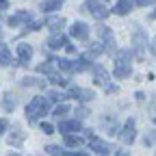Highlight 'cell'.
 Segmentation results:
<instances>
[{"label": "cell", "instance_id": "1", "mask_svg": "<svg viewBox=\"0 0 156 156\" xmlns=\"http://www.w3.org/2000/svg\"><path fill=\"white\" fill-rule=\"evenodd\" d=\"M46 113H48V100H44V98H33L26 104V117L30 124H35L37 117H44Z\"/></svg>", "mask_w": 156, "mask_h": 156}, {"label": "cell", "instance_id": "2", "mask_svg": "<svg viewBox=\"0 0 156 156\" xmlns=\"http://www.w3.org/2000/svg\"><path fill=\"white\" fill-rule=\"evenodd\" d=\"M111 80V76H108V72L100 65V63H95L93 65V83L98 85V87H102L106 93H117V91H119V89H117L115 85H111L108 83Z\"/></svg>", "mask_w": 156, "mask_h": 156}, {"label": "cell", "instance_id": "3", "mask_svg": "<svg viewBox=\"0 0 156 156\" xmlns=\"http://www.w3.org/2000/svg\"><path fill=\"white\" fill-rule=\"evenodd\" d=\"M85 132H87V143H89V147H91L98 156H111V150H113V147H111L106 141H102L100 136H95L91 130H85Z\"/></svg>", "mask_w": 156, "mask_h": 156}, {"label": "cell", "instance_id": "4", "mask_svg": "<svg viewBox=\"0 0 156 156\" xmlns=\"http://www.w3.org/2000/svg\"><path fill=\"white\" fill-rule=\"evenodd\" d=\"M83 11H85V13H91V15L98 17V20H106L108 13H111V11L100 2V0H87V2L83 5Z\"/></svg>", "mask_w": 156, "mask_h": 156}, {"label": "cell", "instance_id": "5", "mask_svg": "<svg viewBox=\"0 0 156 156\" xmlns=\"http://www.w3.org/2000/svg\"><path fill=\"white\" fill-rule=\"evenodd\" d=\"M132 74V65H130V61H128V58H124V54L119 56V58H117V61H115V67H113V76L115 78H119V80H122V78H128Z\"/></svg>", "mask_w": 156, "mask_h": 156}, {"label": "cell", "instance_id": "6", "mask_svg": "<svg viewBox=\"0 0 156 156\" xmlns=\"http://www.w3.org/2000/svg\"><path fill=\"white\" fill-rule=\"evenodd\" d=\"M119 139L124 145H132L134 139H136V126H134V119H128L124 124V128L119 130Z\"/></svg>", "mask_w": 156, "mask_h": 156}, {"label": "cell", "instance_id": "7", "mask_svg": "<svg viewBox=\"0 0 156 156\" xmlns=\"http://www.w3.org/2000/svg\"><path fill=\"white\" fill-rule=\"evenodd\" d=\"M98 33H100V37H102L104 52H113V50H115V37H113V30H111L108 26H100V28H98Z\"/></svg>", "mask_w": 156, "mask_h": 156}, {"label": "cell", "instance_id": "8", "mask_svg": "<svg viewBox=\"0 0 156 156\" xmlns=\"http://www.w3.org/2000/svg\"><path fill=\"white\" fill-rule=\"evenodd\" d=\"M69 35H72L74 39H78V41H87V39H89V24H85V22H76V24H72Z\"/></svg>", "mask_w": 156, "mask_h": 156}, {"label": "cell", "instance_id": "9", "mask_svg": "<svg viewBox=\"0 0 156 156\" xmlns=\"http://www.w3.org/2000/svg\"><path fill=\"white\" fill-rule=\"evenodd\" d=\"M46 46H48L50 50H61V48H67V46H69V39H67L63 33H54L48 41H46Z\"/></svg>", "mask_w": 156, "mask_h": 156}, {"label": "cell", "instance_id": "10", "mask_svg": "<svg viewBox=\"0 0 156 156\" xmlns=\"http://www.w3.org/2000/svg\"><path fill=\"white\" fill-rule=\"evenodd\" d=\"M132 44H134V48H136V56H143V48L147 46V37H145V33L139 28V26H134V35H132Z\"/></svg>", "mask_w": 156, "mask_h": 156}, {"label": "cell", "instance_id": "11", "mask_svg": "<svg viewBox=\"0 0 156 156\" xmlns=\"http://www.w3.org/2000/svg\"><path fill=\"white\" fill-rule=\"evenodd\" d=\"M69 98H76V100H80V102H89L95 98V93L91 89H83V87H72L69 89Z\"/></svg>", "mask_w": 156, "mask_h": 156}, {"label": "cell", "instance_id": "12", "mask_svg": "<svg viewBox=\"0 0 156 156\" xmlns=\"http://www.w3.org/2000/svg\"><path fill=\"white\" fill-rule=\"evenodd\" d=\"M44 24H46V28H50L52 33H61L67 22H65V17H61V15H50Z\"/></svg>", "mask_w": 156, "mask_h": 156}, {"label": "cell", "instance_id": "13", "mask_svg": "<svg viewBox=\"0 0 156 156\" xmlns=\"http://www.w3.org/2000/svg\"><path fill=\"white\" fill-rule=\"evenodd\" d=\"M30 58H33V46L20 44L17 46V63L20 65H26V63H30Z\"/></svg>", "mask_w": 156, "mask_h": 156}, {"label": "cell", "instance_id": "14", "mask_svg": "<svg viewBox=\"0 0 156 156\" xmlns=\"http://www.w3.org/2000/svg\"><path fill=\"white\" fill-rule=\"evenodd\" d=\"M80 130H83L80 119H72V122H61V124H58V132H63V134H69V132H80Z\"/></svg>", "mask_w": 156, "mask_h": 156}, {"label": "cell", "instance_id": "15", "mask_svg": "<svg viewBox=\"0 0 156 156\" xmlns=\"http://www.w3.org/2000/svg\"><path fill=\"white\" fill-rule=\"evenodd\" d=\"M9 145H13V147H22V141H24V132L20 130V126H13V130L9 132Z\"/></svg>", "mask_w": 156, "mask_h": 156}, {"label": "cell", "instance_id": "16", "mask_svg": "<svg viewBox=\"0 0 156 156\" xmlns=\"http://www.w3.org/2000/svg\"><path fill=\"white\" fill-rule=\"evenodd\" d=\"M0 65H20L17 61H15V58L11 56V52H9V48L2 44V41H0Z\"/></svg>", "mask_w": 156, "mask_h": 156}, {"label": "cell", "instance_id": "17", "mask_svg": "<svg viewBox=\"0 0 156 156\" xmlns=\"http://www.w3.org/2000/svg\"><path fill=\"white\" fill-rule=\"evenodd\" d=\"M91 69V56L89 54H80L74 61V72H87Z\"/></svg>", "mask_w": 156, "mask_h": 156}, {"label": "cell", "instance_id": "18", "mask_svg": "<svg viewBox=\"0 0 156 156\" xmlns=\"http://www.w3.org/2000/svg\"><path fill=\"white\" fill-rule=\"evenodd\" d=\"M30 20V13L28 11H17L15 15L9 17V26H20V24H26Z\"/></svg>", "mask_w": 156, "mask_h": 156}, {"label": "cell", "instance_id": "19", "mask_svg": "<svg viewBox=\"0 0 156 156\" xmlns=\"http://www.w3.org/2000/svg\"><path fill=\"white\" fill-rule=\"evenodd\" d=\"M130 9H132V0H117V5L113 7V13L126 15V13H130Z\"/></svg>", "mask_w": 156, "mask_h": 156}, {"label": "cell", "instance_id": "20", "mask_svg": "<svg viewBox=\"0 0 156 156\" xmlns=\"http://www.w3.org/2000/svg\"><path fill=\"white\" fill-rule=\"evenodd\" d=\"M63 141H65V145L67 147H80L83 143H85V139H83V136L80 134H63Z\"/></svg>", "mask_w": 156, "mask_h": 156}, {"label": "cell", "instance_id": "21", "mask_svg": "<svg viewBox=\"0 0 156 156\" xmlns=\"http://www.w3.org/2000/svg\"><path fill=\"white\" fill-rule=\"evenodd\" d=\"M65 2V0H46V2H41V11H56V9H61V5Z\"/></svg>", "mask_w": 156, "mask_h": 156}, {"label": "cell", "instance_id": "22", "mask_svg": "<svg viewBox=\"0 0 156 156\" xmlns=\"http://www.w3.org/2000/svg\"><path fill=\"white\" fill-rule=\"evenodd\" d=\"M69 111H72V106H69L67 102H61V104L54 108V113H52V115H54V119H61V117H65Z\"/></svg>", "mask_w": 156, "mask_h": 156}, {"label": "cell", "instance_id": "23", "mask_svg": "<svg viewBox=\"0 0 156 156\" xmlns=\"http://www.w3.org/2000/svg\"><path fill=\"white\" fill-rule=\"evenodd\" d=\"M56 67L67 72V74H74V63L69 61V58H56Z\"/></svg>", "mask_w": 156, "mask_h": 156}, {"label": "cell", "instance_id": "24", "mask_svg": "<svg viewBox=\"0 0 156 156\" xmlns=\"http://www.w3.org/2000/svg\"><path fill=\"white\" fill-rule=\"evenodd\" d=\"M0 106H2V111H13L15 108V100H13V95H9V93H5L2 95V102H0Z\"/></svg>", "mask_w": 156, "mask_h": 156}, {"label": "cell", "instance_id": "25", "mask_svg": "<svg viewBox=\"0 0 156 156\" xmlns=\"http://www.w3.org/2000/svg\"><path fill=\"white\" fill-rule=\"evenodd\" d=\"M48 80H50L52 85H61V87H65V85H67V80H65V78H63L61 74H56V69L48 74Z\"/></svg>", "mask_w": 156, "mask_h": 156}, {"label": "cell", "instance_id": "26", "mask_svg": "<svg viewBox=\"0 0 156 156\" xmlns=\"http://www.w3.org/2000/svg\"><path fill=\"white\" fill-rule=\"evenodd\" d=\"M20 85H22V87H41L44 83H37L35 78H30V76H24L22 80H20Z\"/></svg>", "mask_w": 156, "mask_h": 156}, {"label": "cell", "instance_id": "27", "mask_svg": "<svg viewBox=\"0 0 156 156\" xmlns=\"http://www.w3.org/2000/svg\"><path fill=\"white\" fill-rule=\"evenodd\" d=\"M67 95H63V93H58V91H50L48 93V102H61V100H65Z\"/></svg>", "mask_w": 156, "mask_h": 156}, {"label": "cell", "instance_id": "28", "mask_svg": "<svg viewBox=\"0 0 156 156\" xmlns=\"http://www.w3.org/2000/svg\"><path fill=\"white\" fill-rule=\"evenodd\" d=\"M44 26V22H30L28 26H24V33H33V30H39Z\"/></svg>", "mask_w": 156, "mask_h": 156}, {"label": "cell", "instance_id": "29", "mask_svg": "<svg viewBox=\"0 0 156 156\" xmlns=\"http://www.w3.org/2000/svg\"><path fill=\"white\" fill-rule=\"evenodd\" d=\"M46 152H48L50 156H61V154H63L58 145H48V147H46Z\"/></svg>", "mask_w": 156, "mask_h": 156}, {"label": "cell", "instance_id": "30", "mask_svg": "<svg viewBox=\"0 0 156 156\" xmlns=\"http://www.w3.org/2000/svg\"><path fill=\"white\" fill-rule=\"evenodd\" d=\"M41 132L44 134H54V126L48 124V122H41Z\"/></svg>", "mask_w": 156, "mask_h": 156}, {"label": "cell", "instance_id": "31", "mask_svg": "<svg viewBox=\"0 0 156 156\" xmlns=\"http://www.w3.org/2000/svg\"><path fill=\"white\" fill-rule=\"evenodd\" d=\"M76 115H78V119H83V117H87V115H89V111H87L85 106H80V108H76Z\"/></svg>", "mask_w": 156, "mask_h": 156}, {"label": "cell", "instance_id": "32", "mask_svg": "<svg viewBox=\"0 0 156 156\" xmlns=\"http://www.w3.org/2000/svg\"><path fill=\"white\" fill-rule=\"evenodd\" d=\"M134 5H139V7H147V5H152L154 0H132Z\"/></svg>", "mask_w": 156, "mask_h": 156}, {"label": "cell", "instance_id": "33", "mask_svg": "<svg viewBox=\"0 0 156 156\" xmlns=\"http://www.w3.org/2000/svg\"><path fill=\"white\" fill-rule=\"evenodd\" d=\"M7 128H9L7 119H2V117H0V134H2V132H7Z\"/></svg>", "mask_w": 156, "mask_h": 156}, {"label": "cell", "instance_id": "34", "mask_svg": "<svg viewBox=\"0 0 156 156\" xmlns=\"http://www.w3.org/2000/svg\"><path fill=\"white\" fill-rule=\"evenodd\" d=\"M61 156H89V154H85V152H63Z\"/></svg>", "mask_w": 156, "mask_h": 156}, {"label": "cell", "instance_id": "35", "mask_svg": "<svg viewBox=\"0 0 156 156\" xmlns=\"http://www.w3.org/2000/svg\"><path fill=\"white\" fill-rule=\"evenodd\" d=\"M9 9V0H0V11H7Z\"/></svg>", "mask_w": 156, "mask_h": 156}, {"label": "cell", "instance_id": "36", "mask_svg": "<svg viewBox=\"0 0 156 156\" xmlns=\"http://www.w3.org/2000/svg\"><path fill=\"white\" fill-rule=\"evenodd\" d=\"M115 156H130V154H128V150H117Z\"/></svg>", "mask_w": 156, "mask_h": 156}, {"label": "cell", "instance_id": "37", "mask_svg": "<svg viewBox=\"0 0 156 156\" xmlns=\"http://www.w3.org/2000/svg\"><path fill=\"white\" fill-rule=\"evenodd\" d=\"M150 50L154 52V56H156V37H154V41H152V46H150Z\"/></svg>", "mask_w": 156, "mask_h": 156}, {"label": "cell", "instance_id": "38", "mask_svg": "<svg viewBox=\"0 0 156 156\" xmlns=\"http://www.w3.org/2000/svg\"><path fill=\"white\" fill-rule=\"evenodd\" d=\"M152 20H156V9H154V11H152Z\"/></svg>", "mask_w": 156, "mask_h": 156}, {"label": "cell", "instance_id": "39", "mask_svg": "<svg viewBox=\"0 0 156 156\" xmlns=\"http://www.w3.org/2000/svg\"><path fill=\"white\" fill-rule=\"evenodd\" d=\"M9 156H20V154H9Z\"/></svg>", "mask_w": 156, "mask_h": 156}, {"label": "cell", "instance_id": "40", "mask_svg": "<svg viewBox=\"0 0 156 156\" xmlns=\"http://www.w3.org/2000/svg\"><path fill=\"white\" fill-rule=\"evenodd\" d=\"M154 122H156V119H154Z\"/></svg>", "mask_w": 156, "mask_h": 156}]
</instances>
